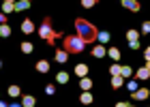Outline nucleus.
I'll return each mask as SVG.
<instances>
[{"label":"nucleus","instance_id":"f257e3e1","mask_svg":"<svg viewBox=\"0 0 150 107\" xmlns=\"http://www.w3.org/2000/svg\"><path fill=\"white\" fill-rule=\"evenodd\" d=\"M75 30H77V37H79L86 45L99 41V30L94 28L88 19H84V17H77V19H75Z\"/></svg>","mask_w":150,"mask_h":107},{"label":"nucleus","instance_id":"f03ea898","mask_svg":"<svg viewBox=\"0 0 150 107\" xmlns=\"http://www.w3.org/2000/svg\"><path fill=\"white\" fill-rule=\"evenodd\" d=\"M39 37L43 39L47 45H54V43H56V39L62 37V32H56V30L52 28V19H50V17H45V19H43V24H41V28H39Z\"/></svg>","mask_w":150,"mask_h":107},{"label":"nucleus","instance_id":"7ed1b4c3","mask_svg":"<svg viewBox=\"0 0 150 107\" xmlns=\"http://www.w3.org/2000/svg\"><path fill=\"white\" fill-rule=\"evenodd\" d=\"M62 47L69 51V54H81V51H84V47H86V43L81 41L77 34H75V37L67 34V37H62Z\"/></svg>","mask_w":150,"mask_h":107},{"label":"nucleus","instance_id":"20e7f679","mask_svg":"<svg viewBox=\"0 0 150 107\" xmlns=\"http://www.w3.org/2000/svg\"><path fill=\"white\" fill-rule=\"evenodd\" d=\"M120 4L125 6V9H129V11H135V13H137V11L142 9V4L137 2V0H122Z\"/></svg>","mask_w":150,"mask_h":107},{"label":"nucleus","instance_id":"39448f33","mask_svg":"<svg viewBox=\"0 0 150 107\" xmlns=\"http://www.w3.org/2000/svg\"><path fill=\"white\" fill-rule=\"evenodd\" d=\"M148 77H150V69L148 66H142V69L135 71V79H139V82H146Z\"/></svg>","mask_w":150,"mask_h":107},{"label":"nucleus","instance_id":"423d86ee","mask_svg":"<svg viewBox=\"0 0 150 107\" xmlns=\"http://www.w3.org/2000/svg\"><path fill=\"white\" fill-rule=\"evenodd\" d=\"M92 86H94V84H92V79H90V77H81V79H79V90L90 92V90H92Z\"/></svg>","mask_w":150,"mask_h":107},{"label":"nucleus","instance_id":"0eeeda50","mask_svg":"<svg viewBox=\"0 0 150 107\" xmlns=\"http://www.w3.org/2000/svg\"><path fill=\"white\" fill-rule=\"evenodd\" d=\"M148 96H150V90H148V88H139L137 92H133V99H135V101H146Z\"/></svg>","mask_w":150,"mask_h":107},{"label":"nucleus","instance_id":"6e6552de","mask_svg":"<svg viewBox=\"0 0 150 107\" xmlns=\"http://www.w3.org/2000/svg\"><path fill=\"white\" fill-rule=\"evenodd\" d=\"M13 11H17V2H13V0H4V2H2V13L6 15V13H13Z\"/></svg>","mask_w":150,"mask_h":107},{"label":"nucleus","instance_id":"1a4fd4ad","mask_svg":"<svg viewBox=\"0 0 150 107\" xmlns=\"http://www.w3.org/2000/svg\"><path fill=\"white\" fill-rule=\"evenodd\" d=\"M22 32H24V34L35 32V24H32V19H24V22H22Z\"/></svg>","mask_w":150,"mask_h":107},{"label":"nucleus","instance_id":"9d476101","mask_svg":"<svg viewBox=\"0 0 150 107\" xmlns=\"http://www.w3.org/2000/svg\"><path fill=\"white\" fill-rule=\"evenodd\" d=\"M92 101H94L92 92H81V94H79V103L81 105H92Z\"/></svg>","mask_w":150,"mask_h":107},{"label":"nucleus","instance_id":"9b49d317","mask_svg":"<svg viewBox=\"0 0 150 107\" xmlns=\"http://www.w3.org/2000/svg\"><path fill=\"white\" fill-rule=\"evenodd\" d=\"M92 56L94 58H105L107 56V49L103 47V45H94V47H92Z\"/></svg>","mask_w":150,"mask_h":107},{"label":"nucleus","instance_id":"f8f14e48","mask_svg":"<svg viewBox=\"0 0 150 107\" xmlns=\"http://www.w3.org/2000/svg\"><path fill=\"white\" fill-rule=\"evenodd\" d=\"M75 75H77L79 79L88 77V64H75Z\"/></svg>","mask_w":150,"mask_h":107},{"label":"nucleus","instance_id":"ddd939ff","mask_svg":"<svg viewBox=\"0 0 150 107\" xmlns=\"http://www.w3.org/2000/svg\"><path fill=\"white\" fill-rule=\"evenodd\" d=\"M22 105H24V107H35V105H37V99L32 96V94H24V96H22Z\"/></svg>","mask_w":150,"mask_h":107},{"label":"nucleus","instance_id":"4468645a","mask_svg":"<svg viewBox=\"0 0 150 107\" xmlns=\"http://www.w3.org/2000/svg\"><path fill=\"white\" fill-rule=\"evenodd\" d=\"M37 71L39 73H50V62H47V60H39L37 62Z\"/></svg>","mask_w":150,"mask_h":107},{"label":"nucleus","instance_id":"2eb2a0df","mask_svg":"<svg viewBox=\"0 0 150 107\" xmlns=\"http://www.w3.org/2000/svg\"><path fill=\"white\" fill-rule=\"evenodd\" d=\"M122 84H125V77L122 75H116V77H112V88H122Z\"/></svg>","mask_w":150,"mask_h":107},{"label":"nucleus","instance_id":"dca6fc26","mask_svg":"<svg viewBox=\"0 0 150 107\" xmlns=\"http://www.w3.org/2000/svg\"><path fill=\"white\" fill-rule=\"evenodd\" d=\"M56 60L58 62H67V60H69V51L67 49H58L56 51Z\"/></svg>","mask_w":150,"mask_h":107},{"label":"nucleus","instance_id":"f3484780","mask_svg":"<svg viewBox=\"0 0 150 107\" xmlns=\"http://www.w3.org/2000/svg\"><path fill=\"white\" fill-rule=\"evenodd\" d=\"M56 82L58 84H69V73H64V71L56 73Z\"/></svg>","mask_w":150,"mask_h":107},{"label":"nucleus","instance_id":"a211bd4d","mask_svg":"<svg viewBox=\"0 0 150 107\" xmlns=\"http://www.w3.org/2000/svg\"><path fill=\"white\" fill-rule=\"evenodd\" d=\"M107 56L114 58V60H120V58H122V54H120L118 47H110V49H107Z\"/></svg>","mask_w":150,"mask_h":107},{"label":"nucleus","instance_id":"6ab92c4d","mask_svg":"<svg viewBox=\"0 0 150 107\" xmlns=\"http://www.w3.org/2000/svg\"><path fill=\"white\" fill-rule=\"evenodd\" d=\"M127 39H129V43L139 41V32H137V30H127Z\"/></svg>","mask_w":150,"mask_h":107},{"label":"nucleus","instance_id":"aec40b11","mask_svg":"<svg viewBox=\"0 0 150 107\" xmlns=\"http://www.w3.org/2000/svg\"><path fill=\"white\" fill-rule=\"evenodd\" d=\"M19 94H22V88H19V86H9V96L15 99V96H19Z\"/></svg>","mask_w":150,"mask_h":107},{"label":"nucleus","instance_id":"412c9836","mask_svg":"<svg viewBox=\"0 0 150 107\" xmlns=\"http://www.w3.org/2000/svg\"><path fill=\"white\" fill-rule=\"evenodd\" d=\"M110 73H112V77L122 75V66H120V64H112V66H110Z\"/></svg>","mask_w":150,"mask_h":107},{"label":"nucleus","instance_id":"4be33fe9","mask_svg":"<svg viewBox=\"0 0 150 107\" xmlns=\"http://www.w3.org/2000/svg\"><path fill=\"white\" fill-rule=\"evenodd\" d=\"M107 41H110V32H107V30H101V32H99V43L103 45V43H107Z\"/></svg>","mask_w":150,"mask_h":107},{"label":"nucleus","instance_id":"5701e85b","mask_svg":"<svg viewBox=\"0 0 150 107\" xmlns=\"http://www.w3.org/2000/svg\"><path fill=\"white\" fill-rule=\"evenodd\" d=\"M26 9H30V0H19L17 2V11H26Z\"/></svg>","mask_w":150,"mask_h":107},{"label":"nucleus","instance_id":"b1692460","mask_svg":"<svg viewBox=\"0 0 150 107\" xmlns=\"http://www.w3.org/2000/svg\"><path fill=\"white\" fill-rule=\"evenodd\" d=\"M32 49H35V47H32V43H28V41L22 43V51L24 54H32Z\"/></svg>","mask_w":150,"mask_h":107},{"label":"nucleus","instance_id":"393cba45","mask_svg":"<svg viewBox=\"0 0 150 107\" xmlns=\"http://www.w3.org/2000/svg\"><path fill=\"white\" fill-rule=\"evenodd\" d=\"M9 34H11V28L6 24H2L0 26V37H9Z\"/></svg>","mask_w":150,"mask_h":107},{"label":"nucleus","instance_id":"a878e982","mask_svg":"<svg viewBox=\"0 0 150 107\" xmlns=\"http://www.w3.org/2000/svg\"><path fill=\"white\" fill-rule=\"evenodd\" d=\"M94 4H97V0H81V6H84V9H92Z\"/></svg>","mask_w":150,"mask_h":107},{"label":"nucleus","instance_id":"bb28decb","mask_svg":"<svg viewBox=\"0 0 150 107\" xmlns=\"http://www.w3.org/2000/svg\"><path fill=\"white\" fill-rule=\"evenodd\" d=\"M131 75H133V69L125 64V66H122V77H131Z\"/></svg>","mask_w":150,"mask_h":107},{"label":"nucleus","instance_id":"cd10ccee","mask_svg":"<svg viewBox=\"0 0 150 107\" xmlns=\"http://www.w3.org/2000/svg\"><path fill=\"white\" fill-rule=\"evenodd\" d=\"M142 32H144V34H150V22H144V24H142Z\"/></svg>","mask_w":150,"mask_h":107},{"label":"nucleus","instance_id":"c85d7f7f","mask_svg":"<svg viewBox=\"0 0 150 107\" xmlns=\"http://www.w3.org/2000/svg\"><path fill=\"white\" fill-rule=\"evenodd\" d=\"M54 92H56V86H52V84H50V86H45V94H50V96H52Z\"/></svg>","mask_w":150,"mask_h":107},{"label":"nucleus","instance_id":"c756f323","mask_svg":"<svg viewBox=\"0 0 150 107\" xmlns=\"http://www.w3.org/2000/svg\"><path fill=\"white\" fill-rule=\"evenodd\" d=\"M127 88H129V90H133V92H137V90H139V88H137V84H135V82H129V84H127Z\"/></svg>","mask_w":150,"mask_h":107},{"label":"nucleus","instance_id":"7c9ffc66","mask_svg":"<svg viewBox=\"0 0 150 107\" xmlns=\"http://www.w3.org/2000/svg\"><path fill=\"white\" fill-rule=\"evenodd\" d=\"M129 47H131V49H139V41H133V43H129Z\"/></svg>","mask_w":150,"mask_h":107},{"label":"nucleus","instance_id":"2f4dec72","mask_svg":"<svg viewBox=\"0 0 150 107\" xmlns=\"http://www.w3.org/2000/svg\"><path fill=\"white\" fill-rule=\"evenodd\" d=\"M144 58H146L148 62H150V45H148V47H146V51H144Z\"/></svg>","mask_w":150,"mask_h":107},{"label":"nucleus","instance_id":"473e14b6","mask_svg":"<svg viewBox=\"0 0 150 107\" xmlns=\"http://www.w3.org/2000/svg\"><path fill=\"white\" fill-rule=\"evenodd\" d=\"M116 107H129V103H125V101H120V103H116Z\"/></svg>","mask_w":150,"mask_h":107},{"label":"nucleus","instance_id":"72a5a7b5","mask_svg":"<svg viewBox=\"0 0 150 107\" xmlns=\"http://www.w3.org/2000/svg\"><path fill=\"white\" fill-rule=\"evenodd\" d=\"M0 107H9V105H6V103H0Z\"/></svg>","mask_w":150,"mask_h":107},{"label":"nucleus","instance_id":"f704fd0d","mask_svg":"<svg viewBox=\"0 0 150 107\" xmlns=\"http://www.w3.org/2000/svg\"><path fill=\"white\" fill-rule=\"evenodd\" d=\"M9 107H24V105H9Z\"/></svg>","mask_w":150,"mask_h":107},{"label":"nucleus","instance_id":"c9c22d12","mask_svg":"<svg viewBox=\"0 0 150 107\" xmlns=\"http://www.w3.org/2000/svg\"><path fill=\"white\" fill-rule=\"evenodd\" d=\"M146 66H148V69H150V62H148V64H146Z\"/></svg>","mask_w":150,"mask_h":107}]
</instances>
